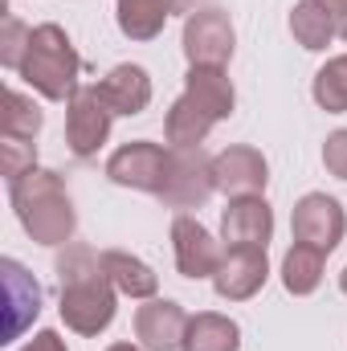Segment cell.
Returning a JSON list of instances; mask_svg holds the SVG:
<instances>
[{"label": "cell", "mask_w": 347, "mask_h": 351, "mask_svg": "<svg viewBox=\"0 0 347 351\" xmlns=\"http://www.w3.org/2000/svg\"><path fill=\"white\" fill-rule=\"evenodd\" d=\"M58 278H62V319L78 335H98L115 319V286L102 274V254L90 245H66L58 258Z\"/></svg>", "instance_id": "obj_1"}, {"label": "cell", "mask_w": 347, "mask_h": 351, "mask_svg": "<svg viewBox=\"0 0 347 351\" xmlns=\"http://www.w3.org/2000/svg\"><path fill=\"white\" fill-rule=\"evenodd\" d=\"M8 192H12L16 221L25 225V233L37 245H66L74 237L78 217H74L70 192H66V184H62L58 172L33 168V172H25L21 180H12Z\"/></svg>", "instance_id": "obj_2"}, {"label": "cell", "mask_w": 347, "mask_h": 351, "mask_svg": "<svg viewBox=\"0 0 347 351\" xmlns=\"http://www.w3.org/2000/svg\"><path fill=\"white\" fill-rule=\"evenodd\" d=\"M78 70H82V58L70 45L66 29L62 25H37L33 41H29V53H25V62H21L16 74L37 90L41 98L70 102L78 94Z\"/></svg>", "instance_id": "obj_3"}, {"label": "cell", "mask_w": 347, "mask_h": 351, "mask_svg": "<svg viewBox=\"0 0 347 351\" xmlns=\"http://www.w3.org/2000/svg\"><path fill=\"white\" fill-rule=\"evenodd\" d=\"M172 172V152H164L160 143H147V139H135V143H123L110 160H106V176L123 188H139V192H152L160 196L164 184Z\"/></svg>", "instance_id": "obj_4"}, {"label": "cell", "mask_w": 347, "mask_h": 351, "mask_svg": "<svg viewBox=\"0 0 347 351\" xmlns=\"http://www.w3.org/2000/svg\"><path fill=\"white\" fill-rule=\"evenodd\" d=\"M110 106L102 102L98 86H78V94L66 102V143L78 160L98 156V147L110 135Z\"/></svg>", "instance_id": "obj_5"}, {"label": "cell", "mask_w": 347, "mask_h": 351, "mask_svg": "<svg viewBox=\"0 0 347 351\" xmlns=\"http://www.w3.org/2000/svg\"><path fill=\"white\" fill-rule=\"evenodd\" d=\"M184 58L188 66H217L233 58V25L221 8H196L184 21Z\"/></svg>", "instance_id": "obj_6"}, {"label": "cell", "mask_w": 347, "mask_h": 351, "mask_svg": "<svg viewBox=\"0 0 347 351\" xmlns=\"http://www.w3.org/2000/svg\"><path fill=\"white\" fill-rule=\"evenodd\" d=\"M213 192H217L213 160L200 147H172V172H168L160 200L172 208H200Z\"/></svg>", "instance_id": "obj_7"}, {"label": "cell", "mask_w": 347, "mask_h": 351, "mask_svg": "<svg viewBox=\"0 0 347 351\" xmlns=\"http://www.w3.org/2000/svg\"><path fill=\"white\" fill-rule=\"evenodd\" d=\"M290 225H294V241L331 254V250L344 241L347 217H344V208H339L335 196H327V192H307V196L294 204Z\"/></svg>", "instance_id": "obj_8"}, {"label": "cell", "mask_w": 347, "mask_h": 351, "mask_svg": "<svg viewBox=\"0 0 347 351\" xmlns=\"http://www.w3.org/2000/svg\"><path fill=\"white\" fill-rule=\"evenodd\" d=\"M221 237L229 250H265L274 237V208L261 196H233L221 213Z\"/></svg>", "instance_id": "obj_9"}, {"label": "cell", "mask_w": 347, "mask_h": 351, "mask_svg": "<svg viewBox=\"0 0 347 351\" xmlns=\"http://www.w3.org/2000/svg\"><path fill=\"white\" fill-rule=\"evenodd\" d=\"M213 180L225 196H261L270 168H265V156L258 147L237 143V147H225L221 156H213Z\"/></svg>", "instance_id": "obj_10"}, {"label": "cell", "mask_w": 347, "mask_h": 351, "mask_svg": "<svg viewBox=\"0 0 347 351\" xmlns=\"http://www.w3.org/2000/svg\"><path fill=\"white\" fill-rule=\"evenodd\" d=\"M265 278H270L265 250H225V258L213 274V290L229 302H246L265 286Z\"/></svg>", "instance_id": "obj_11"}, {"label": "cell", "mask_w": 347, "mask_h": 351, "mask_svg": "<svg viewBox=\"0 0 347 351\" xmlns=\"http://www.w3.org/2000/svg\"><path fill=\"white\" fill-rule=\"evenodd\" d=\"M184 331L188 315L172 298H147L135 311V339L143 343V351H176L184 343Z\"/></svg>", "instance_id": "obj_12"}, {"label": "cell", "mask_w": 347, "mask_h": 351, "mask_svg": "<svg viewBox=\"0 0 347 351\" xmlns=\"http://www.w3.org/2000/svg\"><path fill=\"white\" fill-rule=\"evenodd\" d=\"M172 250H176V265L184 278H213L221 265V250L213 241V233L196 221V217H176L172 221Z\"/></svg>", "instance_id": "obj_13"}, {"label": "cell", "mask_w": 347, "mask_h": 351, "mask_svg": "<svg viewBox=\"0 0 347 351\" xmlns=\"http://www.w3.org/2000/svg\"><path fill=\"white\" fill-rule=\"evenodd\" d=\"M0 274H4V302H8V339H21V331L29 327V319L41 315V286L33 274H25V265L4 258L0 262Z\"/></svg>", "instance_id": "obj_14"}, {"label": "cell", "mask_w": 347, "mask_h": 351, "mask_svg": "<svg viewBox=\"0 0 347 351\" xmlns=\"http://www.w3.org/2000/svg\"><path fill=\"white\" fill-rule=\"evenodd\" d=\"M98 94L115 114H143L152 102V78L143 66H115L98 82Z\"/></svg>", "instance_id": "obj_15"}, {"label": "cell", "mask_w": 347, "mask_h": 351, "mask_svg": "<svg viewBox=\"0 0 347 351\" xmlns=\"http://www.w3.org/2000/svg\"><path fill=\"white\" fill-rule=\"evenodd\" d=\"M176 8H180V0H115L119 29H123V37H131V41H152V37H160Z\"/></svg>", "instance_id": "obj_16"}, {"label": "cell", "mask_w": 347, "mask_h": 351, "mask_svg": "<svg viewBox=\"0 0 347 351\" xmlns=\"http://www.w3.org/2000/svg\"><path fill=\"white\" fill-rule=\"evenodd\" d=\"M241 348V327L217 311H200L188 319L180 351H237Z\"/></svg>", "instance_id": "obj_17"}, {"label": "cell", "mask_w": 347, "mask_h": 351, "mask_svg": "<svg viewBox=\"0 0 347 351\" xmlns=\"http://www.w3.org/2000/svg\"><path fill=\"white\" fill-rule=\"evenodd\" d=\"M213 114L184 90L180 98L172 102V110H168V119H164V135H168V143L172 147H200L204 143V135L213 131Z\"/></svg>", "instance_id": "obj_18"}, {"label": "cell", "mask_w": 347, "mask_h": 351, "mask_svg": "<svg viewBox=\"0 0 347 351\" xmlns=\"http://www.w3.org/2000/svg\"><path fill=\"white\" fill-rule=\"evenodd\" d=\"M102 274L127 298H156V290H160V278L152 274V265L131 258V254H123V250H106L102 254Z\"/></svg>", "instance_id": "obj_19"}, {"label": "cell", "mask_w": 347, "mask_h": 351, "mask_svg": "<svg viewBox=\"0 0 347 351\" xmlns=\"http://www.w3.org/2000/svg\"><path fill=\"white\" fill-rule=\"evenodd\" d=\"M184 90L221 123V119H229L233 114V102H237V94H233V82L225 78V70H217V66H188V78H184Z\"/></svg>", "instance_id": "obj_20"}, {"label": "cell", "mask_w": 347, "mask_h": 351, "mask_svg": "<svg viewBox=\"0 0 347 351\" xmlns=\"http://www.w3.org/2000/svg\"><path fill=\"white\" fill-rule=\"evenodd\" d=\"M290 33L302 49H327L331 37H339L335 29V16L319 4V0H298L294 12H290Z\"/></svg>", "instance_id": "obj_21"}, {"label": "cell", "mask_w": 347, "mask_h": 351, "mask_svg": "<svg viewBox=\"0 0 347 351\" xmlns=\"http://www.w3.org/2000/svg\"><path fill=\"white\" fill-rule=\"evenodd\" d=\"M323 250H315V245H302V241H294L290 245V254L282 258V286L290 290V294H315L319 290V282H323Z\"/></svg>", "instance_id": "obj_22"}, {"label": "cell", "mask_w": 347, "mask_h": 351, "mask_svg": "<svg viewBox=\"0 0 347 351\" xmlns=\"http://www.w3.org/2000/svg\"><path fill=\"white\" fill-rule=\"evenodd\" d=\"M37 131H41V110L33 106V98H25L21 90H4L0 135H8V139H33Z\"/></svg>", "instance_id": "obj_23"}, {"label": "cell", "mask_w": 347, "mask_h": 351, "mask_svg": "<svg viewBox=\"0 0 347 351\" xmlns=\"http://www.w3.org/2000/svg\"><path fill=\"white\" fill-rule=\"evenodd\" d=\"M315 102L327 114H344L347 110V53L331 58L319 74H315Z\"/></svg>", "instance_id": "obj_24"}, {"label": "cell", "mask_w": 347, "mask_h": 351, "mask_svg": "<svg viewBox=\"0 0 347 351\" xmlns=\"http://www.w3.org/2000/svg\"><path fill=\"white\" fill-rule=\"evenodd\" d=\"M29 41H33V29L21 25L16 16H4V29H0V62L8 70H21V62L29 53Z\"/></svg>", "instance_id": "obj_25"}, {"label": "cell", "mask_w": 347, "mask_h": 351, "mask_svg": "<svg viewBox=\"0 0 347 351\" xmlns=\"http://www.w3.org/2000/svg\"><path fill=\"white\" fill-rule=\"evenodd\" d=\"M33 168H37L33 143H29V139H8V135H4V143H0V172H4V180L12 184V180H21V176L33 172Z\"/></svg>", "instance_id": "obj_26"}, {"label": "cell", "mask_w": 347, "mask_h": 351, "mask_svg": "<svg viewBox=\"0 0 347 351\" xmlns=\"http://www.w3.org/2000/svg\"><path fill=\"white\" fill-rule=\"evenodd\" d=\"M323 164H327V172L331 176L347 180V127L327 135V143H323Z\"/></svg>", "instance_id": "obj_27"}, {"label": "cell", "mask_w": 347, "mask_h": 351, "mask_svg": "<svg viewBox=\"0 0 347 351\" xmlns=\"http://www.w3.org/2000/svg\"><path fill=\"white\" fill-rule=\"evenodd\" d=\"M21 351H66V339H62L58 331H37Z\"/></svg>", "instance_id": "obj_28"}, {"label": "cell", "mask_w": 347, "mask_h": 351, "mask_svg": "<svg viewBox=\"0 0 347 351\" xmlns=\"http://www.w3.org/2000/svg\"><path fill=\"white\" fill-rule=\"evenodd\" d=\"M319 4H323L331 16H335V29H339V25L347 21V0H319Z\"/></svg>", "instance_id": "obj_29"}, {"label": "cell", "mask_w": 347, "mask_h": 351, "mask_svg": "<svg viewBox=\"0 0 347 351\" xmlns=\"http://www.w3.org/2000/svg\"><path fill=\"white\" fill-rule=\"evenodd\" d=\"M106 351H139V348H135V343H110Z\"/></svg>", "instance_id": "obj_30"}, {"label": "cell", "mask_w": 347, "mask_h": 351, "mask_svg": "<svg viewBox=\"0 0 347 351\" xmlns=\"http://www.w3.org/2000/svg\"><path fill=\"white\" fill-rule=\"evenodd\" d=\"M339 286H344V294H347V265H344V274H339Z\"/></svg>", "instance_id": "obj_31"}]
</instances>
